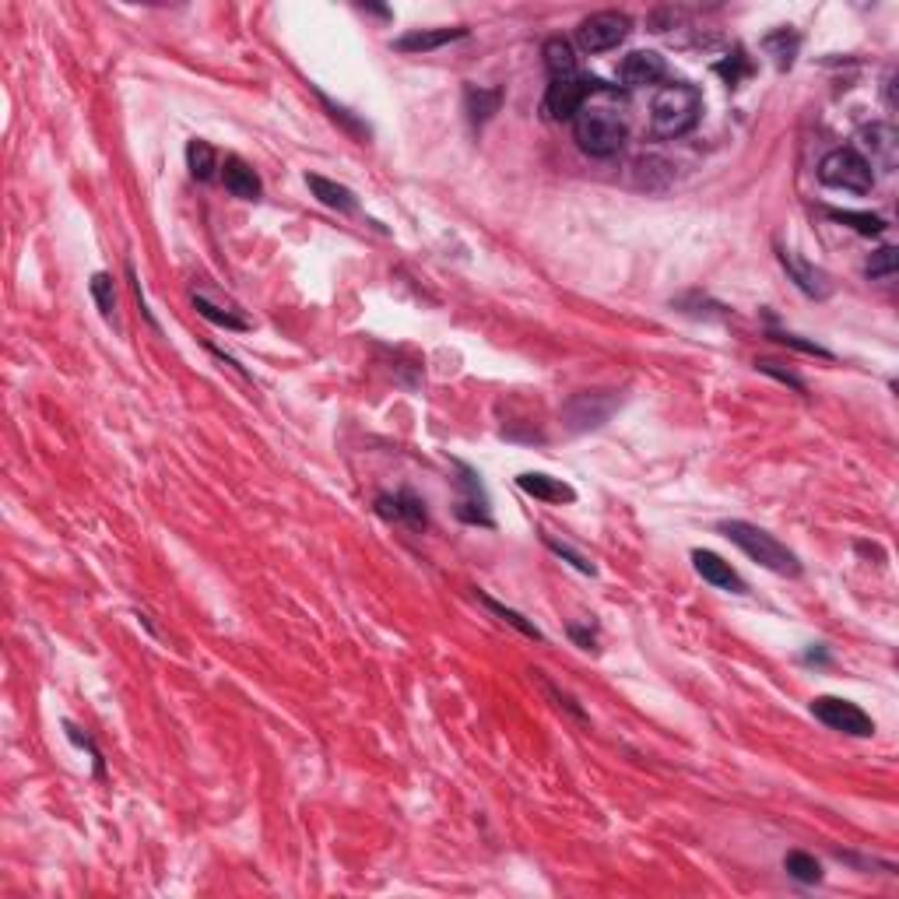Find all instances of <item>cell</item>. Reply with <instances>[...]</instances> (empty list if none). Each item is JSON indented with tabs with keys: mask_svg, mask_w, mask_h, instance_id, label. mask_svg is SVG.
I'll return each instance as SVG.
<instances>
[{
	"mask_svg": "<svg viewBox=\"0 0 899 899\" xmlns=\"http://www.w3.org/2000/svg\"><path fill=\"white\" fill-rule=\"evenodd\" d=\"M601 99H583V106L576 109L573 116V137L583 152L594 155V159H612L626 144V120H622L619 106L612 102V88L601 85L597 88Z\"/></svg>",
	"mask_w": 899,
	"mask_h": 899,
	"instance_id": "obj_1",
	"label": "cell"
},
{
	"mask_svg": "<svg viewBox=\"0 0 899 899\" xmlns=\"http://www.w3.org/2000/svg\"><path fill=\"white\" fill-rule=\"evenodd\" d=\"M699 113H703V95L696 85H685V81L664 85L650 102V134L657 141H675L696 127Z\"/></svg>",
	"mask_w": 899,
	"mask_h": 899,
	"instance_id": "obj_2",
	"label": "cell"
},
{
	"mask_svg": "<svg viewBox=\"0 0 899 899\" xmlns=\"http://www.w3.org/2000/svg\"><path fill=\"white\" fill-rule=\"evenodd\" d=\"M720 534H724L727 541H734V545H738L752 562H759L763 569H770V573H777V576H798L801 573L798 555H794L787 545H780V541L773 538L770 531H763V527L748 524V520H724V524H720Z\"/></svg>",
	"mask_w": 899,
	"mask_h": 899,
	"instance_id": "obj_3",
	"label": "cell"
},
{
	"mask_svg": "<svg viewBox=\"0 0 899 899\" xmlns=\"http://www.w3.org/2000/svg\"><path fill=\"white\" fill-rule=\"evenodd\" d=\"M819 183L829 190H847V194H868L875 187L871 166L854 152V148H833L819 162Z\"/></svg>",
	"mask_w": 899,
	"mask_h": 899,
	"instance_id": "obj_4",
	"label": "cell"
},
{
	"mask_svg": "<svg viewBox=\"0 0 899 899\" xmlns=\"http://www.w3.org/2000/svg\"><path fill=\"white\" fill-rule=\"evenodd\" d=\"M633 32V18L622 11H597V15L583 18L576 29V46L583 53H605L615 50L619 43H626V36Z\"/></svg>",
	"mask_w": 899,
	"mask_h": 899,
	"instance_id": "obj_5",
	"label": "cell"
},
{
	"mask_svg": "<svg viewBox=\"0 0 899 899\" xmlns=\"http://www.w3.org/2000/svg\"><path fill=\"white\" fill-rule=\"evenodd\" d=\"M854 152L868 162L871 173H875V169L892 173V169L899 166V134H896V127H892V123H868V127H861L857 130V137H854Z\"/></svg>",
	"mask_w": 899,
	"mask_h": 899,
	"instance_id": "obj_6",
	"label": "cell"
},
{
	"mask_svg": "<svg viewBox=\"0 0 899 899\" xmlns=\"http://www.w3.org/2000/svg\"><path fill=\"white\" fill-rule=\"evenodd\" d=\"M812 713L829 727V731L854 734V738H871V734H875V720H871L857 703H850V699L819 696V699H812Z\"/></svg>",
	"mask_w": 899,
	"mask_h": 899,
	"instance_id": "obj_7",
	"label": "cell"
},
{
	"mask_svg": "<svg viewBox=\"0 0 899 899\" xmlns=\"http://www.w3.org/2000/svg\"><path fill=\"white\" fill-rule=\"evenodd\" d=\"M594 85L597 81L583 78V74H576V78H552L545 92V113L552 120H573L576 109L583 106V99H587Z\"/></svg>",
	"mask_w": 899,
	"mask_h": 899,
	"instance_id": "obj_8",
	"label": "cell"
},
{
	"mask_svg": "<svg viewBox=\"0 0 899 899\" xmlns=\"http://www.w3.org/2000/svg\"><path fill=\"white\" fill-rule=\"evenodd\" d=\"M615 404H619V397L615 394H605V390H594V394H576L573 401L562 408V418H566V425L573 432H583V429H597L601 422H608V415L615 411Z\"/></svg>",
	"mask_w": 899,
	"mask_h": 899,
	"instance_id": "obj_9",
	"label": "cell"
},
{
	"mask_svg": "<svg viewBox=\"0 0 899 899\" xmlns=\"http://www.w3.org/2000/svg\"><path fill=\"white\" fill-rule=\"evenodd\" d=\"M777 260L780 267L787 271V278L794 281V285L801 288V292L808 295V299H829V292H833V281H829V274L822 271V267L808 264V260H801L794 250H787V246H777Z\"/></svg>",
	"mask_w": 899,
	"mask_h": 899,
	"instance_id": "obj_10",
	"label": "cell"
},
{
	"mask_svg": "<svg viewBox=\"0 0 899 899\" xmlns=\"http://www.w3.org/2000/svg\"><path fill=\"white\" fill-rule=\"evenodd\" d=\"M692 566L703 576L706 583H713L717 590H731V594H745V580L731 569V562H724L717 552H706V548H696L692 552Z\"/></svg>",
	"mask_w": 899,
	"mask_h": 899,
	"instance_id": "obj_11",
	"label": "cell"
},
{
	"mask_svg": "<svg viewBox=\"0 0 899 899\" xmlns=\"http://www.w3.org/2000/svg\"><path fill=\"white\" fill-rule=\"evenodd\" d=\"M668 74V67H664V60L657 57L654 50H636L629 53L626 60H622L619 67V78L626 88H643V85H657V81Z\"/></svg>",
	"mask_w": 899,
	"mask_h": 899,
	"instance_id": "obj_12",
	"label": "cell"
},
{
	"mask_svg": "<svg viewBox=\"0 0 899 899\" xmlns=\"http://www.w3.org/2000/svg\"><path fill=\"white\" fill-rule=\"evenodd\" d=\"M520 492H527L531 499H541V503H576V489L566 485L562 478L541 475V471H524L517 478Z\"/></svg>",
	"mask_w": 899,
	"mask_h": 899,
	"instance_id": "obj_13",
	"label": "cell"
},
{
	"mask_svg": "<svg viewBox=\"0 0 899 899\" xmlns=\"http://www.w3.org/2000/svg\"><path fill=\"white\" fill-rule=\"evenodd\" d=\"M376 510H380L387 520H401V524H411V527H425V524H429V517H425V503H422V499L411 496V492L380 496V499H376Z\"/></svg>",
	"mask_w": 899,
	"mask_h": 899,
	"instance_id": "obj_14",
	"label": "cell"
},
{
	"mask_svg": "<svg viewBox=\"0 0 899 899\" xmlns=\"http://www.w3.org/2000/svg\"><path fill=\"white\" fill-rule=\"evenodd\" d=\"M222 183H225V190H229L232 197H243V201H257L260 197V176L253 173L250 166H246L243 159H236V155H232V159H225V166H222Z\"/></svg>",
	"mask_w": 899,
	"mask_h": 899,
	"instance_id": "obj_15",
	"label": "cell"
},
{
	"mask_svg": "<svg viewBox=\"0 0 899 899\" xmlns=\"http://www.w3.org/2000/svg\"><path fill=\"white\" fill-rule=\"evenodd\" d=\"M306 187L313 190V197H317L324 208L341 211V215H352V211L359 208V201H355L352 190L341 187V183H334V180H324V176H317V173L306 176Z\"/></svg>",
	"mask_w": 899,
	"mask_h": 899,
	"instance_id": "obj_16",
	"label": "cell"
},
{
	"mask_svg": "<svg viewBox=\"0 0 899 899\" xmlns=\"http://www.w3.org/2000/svg\"><path fill=\"white\" fill-rule=\"evenodd\" d=\"M464 36H468L464 25H454V29H422V32H411V36L397 39V50L401 53H429V50H439V46H446V43H457V39H464Z\"/></svg>",
	"mask_w": 899,
	"mask_h": 899,
	"instance_id": "obj_17",
	"label": "cell"
},
{
	"mask_svg": "<svg viewBox=\"0 0 899 899\" xmlns=\"http://www.w3.org/2000/svg\"><path fill=\"white\" fill-rule=\"evenodd\" d=\"M194 306H197V313H201L204 320H211V324H215V327H225V331H246V327H250V320L239 317V310H232V306H218V303H211V299H208V295H204V292H194Z\"/></svg>",
	"mask_w": 899,
	"mask_h": 899,
	"instance_id": "obj_18",
	"label": "cell"
},
{
	"mask_svg": "<svg viewBox=\"0 0 899 899\" xmlns=\"http://www.w3.org/2000/svg\"><path fill=\"white\" fill-rule=\"evenodd\" d=\"M545 67H548L552 78H576V74H580L573 46H569L566 39H559V36L545 43Z\"/></svg>",
	"mask_w": 899,
	"mask_h": 899,
	"instance_id": "obj_19",
	"label": "cell"
},
{
	"mask_svg": "<svg viewBox=\"0 0 899 899\" xmlns=\"http://www.w3.org/2000/svg\"><path fill=\"white\" fill-rule=\"evenodd\" d=\"M464 102H468V120L475 123V127H482V123L499 109L503 92H499V88H468V92H464Z\"/></svg>",
	"mask_w": 899,
	"mask_h": 899,
	"instance_id": "obj_20",
	"label": "cell"
},
{
	"mask_svg": "<svg viewBox=\"0 0 899 899\" xmlns=\"http://www.w3.org/2000/svg\"><path fill=\"white\" fill-rule=\"evenodd\" d=\"M187 169H190V176H194V180H211V176H215V169H218V155H215V148H211L208 141H190L187 144Z\"/></svg>",
	"mask_w": 899,
	"mask_h": 899,
	"instance_id": "obj_21",
	"label": "cell"
},
{
	"mask_svg": "<svg viewBox=\"0 0 899 899\" xmlns=\"http://www.w3.org/2000/svg\"><path fill=\"white\" fill-rule=\"evenodd\" d=\"M784 868H787V875L798 878V882H805V885L822 882V864L815 861L812 854H805V850H791V854L784 857Z\"/></svg>",
	"mask_w": 899,
	"mask_h": 899,
	"instance_id": "obj_22",
	"label": "cell"
},
{
	"mask_svg": "<svg viewBox=\"0 0 899 899\" xmlns=\"http://www.w3.org/2000/svg\"><path fill=\"white\" fill-rule=\"evenodd\" d=\"M829 218L840 225H850L861 236H882L885 232V222L878 215H871V211H829Z\"/></svg>",
	"mask_w": 899,
	"mask_h": 899,
	"instance_id": "obj_23",
	"label": "cell"
},
{
	"mask_svg": "<svg viewBox=\"0 0 899 899\" xmlns=\"http://www.w3.org/2000/svg\"><path fill=\"white\" fill-rule=\"evenodd\" d=\"M798 46H801V39L794 36V32H787V29L773 32V36L766 39V50L773 53V60H777V67H780V71H784V67H791V64H794V53H798Z\"/></svg>",
	"mask_w": 899,
	"mask_h": 899,
	"instance_id": "obj_24",
	"label": "cell"
},
{
	"mask_svg": "<svg viewBox=\"0 0 899 899\" xmlns=\"http://www.w3.org/2000/svg\"><path fill=\"white\" fill-rule=\"evenodd\" d=\"M478 601H482V605L489 608L492 615H499V619H503V622H510V626L517 629V633H524L527 640H541L538 626H531V622H527L524 615H517V612H513V608H506V605H499V601H492L489 594H478Z\"/></svg>",
	"mask_w": 899,
	"mask_h": 899,
	"instance_id": "obj_25",
	"label": "cell"
},
{
	"mask_svg": "<svg viewBox=\"0 0 899 899\" xmlns=\"http://www.w3.org/2000/svg\"><path fill=\"white\" fill-rule=\"evenodd\" d=\"M896 264H899L896 246H882V250L871 253V260L864 264V274H868V278H892V274H896Z\"/></svg>",
	"mask_w": 899,
	"mask_h": 899,
	"instance_id": "obj_26",
	"label": "cell"
},
{
	"mask_svg": "<svg viewBox=\"0 0 899 899\" xmlns=\"http://www.w3.org/2000/svg\"><path fill=\"white\" fill-rule=\"evenodd\" d=\"M92 295H95V303H99L102 317L113 320V313H116V292H113V278H109V274H95V278H92Z\"/></svg>",
	"mask_w": 899,
	"mask_h": 899,
	"instance_id": "obj_27",
	"label": "cell"
},
{
	"mask_svg": "<svg viewBox=\"0 0 899 899\" xmlns=\"http://www.w3.org/2000/svg\"><path fill=\"white\" fill-rule=\"evenodd\" d=\"M541 538H545V545L552 548V552L559 555V559H566L569 566H576V569H580V573H590V576H594V562H590L587 555H580V552H576V548H569L566 541L552 538V534H541Z\"/></svg>",
	"mask_w": 899,
	"mask_h": 899,
	"instance_id": "obj_28",
	"label": "cell"
},
{
	"mask_svg": "<svg viewBox=\"0 0 899 899\" xmlns=\"http://www.w3.org/2000/svg\"><path fill=\"white\" fill-rule=\"evenodd\" d=\"M773 338H777L780 345H791V348H798V352L819 355V359H833V352H829V348H822V345H815V341H801V338H794V334H773Z\"/></svg>",
	"mask_w": 899,
	"mask_h": 899,
	"instance_id": "obj_29",
	"label": "cell"
},
{
	"mask_svg": "<svg viewBox=\"0 0 899 899\" xmlns=\"http://www.w3.org/2000/svg\"><path fill=\"white\" fill-rule=\"evenodd\" d=\"M759 369H763V373H770V376H777L780 383H791L794 390H805V383H801L794 373H784V369H777V362H759Z\"/></svg>",
	"mask_w": 899,
	"mask_h": 899,
	"instance_id": "obj_30",
	"label": "cell"
}]
</instances>
